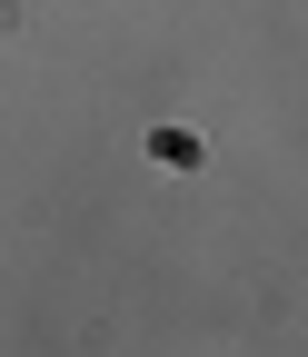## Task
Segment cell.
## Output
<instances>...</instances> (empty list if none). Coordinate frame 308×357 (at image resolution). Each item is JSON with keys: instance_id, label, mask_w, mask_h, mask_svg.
I'll return each mask as SVG.
<instances>
[]
</instances>
